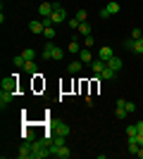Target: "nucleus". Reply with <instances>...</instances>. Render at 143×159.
<instances>
[{
  "label": "nucleus",
  "mask_w": 143,
  "mask_h": 159,
  "mask_svg": "<svg viewBox=\"0 0 143 159\" xmlns=\"http://www.w3.org/2000/svg\"><path fill=\"white\" fill-rule=\"evenodd\" d=\"M115 116H117V119H126V116H129V112H126V100H124V98H119V100H117V109H115Z\"/></svg>",
  "instance_id": "obj_5"
},
{
  "label": "nucleus",
  "mask_w": 143,
  "mask_h": 159,
  "mask_svg": "<svg viewBox=\"0 0 143 159\" xmlns=\"http://www.w3.org/2000/svg\"><path fill=\"white\" fill-rule=\"evenodd\" d=\"M48 145H50V147H62V145H67V135H57V133H55V135H50V138H48Z\"/></svg>",
  "instance_id": "obj_8"
},
{
  "label": "nucleus",
  "mask_w": 143,
  "mask_h": 159,
  "mask_svg": "<svg viewBox=\"0 0 143 159\" xmlns=\"http://www.w3.org/2000/svg\"><path fill=\"white\" fill-rule=\"evenodd\" d=\"M105 66H107V62H102V60H93V62H91V71H93L95 76H100V74L105 71Z\"/></svg>",
  "instance_id": "obj_10"
},
{
  "label": "nucleus",
  "mask_w": 143,
  "mask_h": 159,
  "mask_svg": "<svg viewBox=\"0 0 143 159\" xmlns=\"http://www.w3.org/2000/svg\"><path fill=\"white\" fill-rule=\"evenodd\" d=\"M83 45H86V48L95 45V38H93V36H83Z\"/></svg>",
  "instance_id": "obj_26"
},
{
  "label": "nucleus",
  "mask_w": 143,
  "mask_h": 159,
  "mask_svg": "<svg viewBox=\"0 0 143 159\" xmlns=\"http://www.w3.org/2000/svg\"><path fill=\"white\" fill-rule=\"evenodd\" d=\"M74 17H76V19H79V21H86V17H88V12H86V10H79V12H76Z\"/></svg>",
  "instance_id": "obj_25"
},
{
  "label": "nucleus",
  "mask_w": 143,
  "mask_h": 159,
  "mask_svg": "<svg viewBox=\"0 0 143 159\" xmlns=\"http://www.w3.org/2000/svg\"><path fill=\"white\" fill-rule=\"evenodd\" d=\"M21 55H24V60H26V62H29V60H36V50H34V48H26Z\"/></svg>",
  "instance_id": "obj_21"
},
{
  "label": "nucleus",
  "mask_w": 143,
  "mask_h": 159,
  "mask_svg": "<svg viewBox=\"0 0 143 159\" xmlns=\"http://www.w3.org/2000/svg\"><path fill=\"white\" fill-rule=\"evenodd\" d=\"M67 24H69V29H79V24H81V21L74 17V19H67Z\"/></svg>",
  "instance_id": "obj_29"
},
{
  "label": "nucleus",
  "mask_w": 143,
  "mask_h": 159,
  "mask_svg": "<svg viewBox=\"0 0 143 159\" xmlns=\"http://www.w3.org/2000/svg\"><path fill=\"white\" fill-rule=\"evenodd\" d=\"M136 157H138V159H143V147L138 150V154H136Z\"/></svg>",
  "instance_id": "obj_33"
},
{
  "label": "nucleus",
  "mask_w": 143,
  "mask_h": 159,
  "mask_svg": "<svg viewBox=\"0 0 143 159\" xmlns=\"http://www.w3.org/2000/svg\"><path fill=\"white\" fill-rule=\"evenodd\" d=\"M138 150H141V145H138V143H129V154H134V157H136Z\"/></svg>",
  "instance_id": "obj_23"
},
{
  "label": "nucleus",
  "mask_w": 143,
  "mask_h": 159,
  "mask_svg": "<svg viewBox=\"0 0 143 159\" xmlns=\"http://www.w3.org/2000/svg\"><path fill=\"white\" fill-rule=\"evenodd\" d=\"M14 66H17V69H24V64H26V60H24V55H17V57H14Z\"/></svg>",
  "instance_id": "obj_22"
},
{
  "label": "nucleus",
  "mask_w": 143,
  "mask_h": 159,
  "mask_svg": "<svg viewBox=\"0 0 143 159\" xmlns=\"http://www.w3.org/2000/svg\"><path fill=\"white\" fill-rule=\"evenodd\" d=\"M19 74H12V76H5L0 81V90H10V93H17V86H19Z\"/></svg>",
  "instance_id": "obj_1"
},
{
  "label": "nucleus",
  "mask_w": 143,
  "mask_h": 159,
  "mask_svg": "<svg viewBox=\"0 0 143 159\" xmlns=\"http://www.w3.org/2000/svg\"><path fill=\"white\" fill-rule=\"evenodd\" d=\"M124 48L131 50V52H136L138 57L143 55V38H126L124 40Z\"/></svg>",
  "instance_id": "obj_2"
},
{
  "label": "nucleus",
  "mask_w": 143,
  "mask_h": 159,
  "mask_svg": "<svg viewBox=\"0 0 143 159\" xmlns=\"http://www.w3.org/2000/svg\"><path fill=\"white\" fill-rule=\"evenodd\" d=\"M31 150H34V143H31V140H24L19 145V150H17V157L19 159H31Z\"/></svg>",
  "instance_id": "obj_4"
},
{
  "label": "nucleus",
  "mask_w": 143,
  "mask_h": 159,
  "mask_svg": "<svg viewBox=\"0 0 143 159\" xmlns=\"http://www.w3.org/2000/svg\"><path fill=\"white\" fill-rule=\"evenodd\" d=\"M24 74H38V64H36V60H29L26 64H24Z\"/></svg>",
  "instance_id": "obj_14"
},
{
  "label": "nucleus",
  "mask_w": 143,
  "mask_h": 159,
  "mask_svg": "<svg viewBox=\"0 0 143 159\" xmlns=\"http://www.w3.org/2000/svg\"><path fill=\"white\" fill-rule=\"evenodd\" d=\"M67 52L69 55H79V52H81V45H79V40H69V45H67Z\"/></svg>",
  "instance_id": "obj_15"
},
{
  "label": "nucleus",
  "mask_w": 143,
  "mask_h": 159,
  "mask_svg": "<svg viewBox=\"0 0 143 159\" xmlns=\"http://www.w3.org/2000/svg\"><path fill=\"white\" fill-rule=\"evenodd\" d=\"M43 36H45L48 40H53V38H55V29H53V26H45V31H43Z\"/></svg>",
  "instance_id": "obj_24"
},
{
  "label": "nucleus",
  "mask_w": 143,
  "mask_h": 159,
  "mask_svg": "<svg viewBox=\"0 0 143 159\" xmlns=\"http://www.w3.org/2000/svg\"><path fill=\"white\" fill-rule=\"evenodd\" d=\"M112 14H119V2H115V0H110L107 5L100 10V19H107Z\"/></svg>",
  "instance_id": "obj_3"
},
{
  "label": "nucleus",
  "mask_w": 143,
  "mask_h": 159,
  "mask_svg": "<svg viewBox=\"0 0 143 159\" xmlns=\"http://www.w3.org/2000/svg\"><path fill=\"white\" fill-rule=\"evenodd\" d=\"M81 64H83L81 60H74V62H69V64H67V71H69V74H79V71H81Z\"/></svg>",
  "instance_id": "obj_16"
},
{
  "label": "nucleus",
  "mask_w": 143,
  "mask_h": 159,
  "mask_svg": "<svg viewBox=\"0 0 143 159\" xmlns=\"http://www.w3.org/2000/svg\"><path fill=\"white\" fill-rule=\"evenodd\" d=\"M107 66H110V69H115V71H119V69L124 66V62L119 60V57H112V60L107 62Z\"/></svg>",
  "instance_id": "obj_19"
},
{
  "label": "nucleus",
  "mask_w": 143,
  "mask_h": 159,
  "mask_svg": "<svg viewBox=\"0 0 143 159\" xmlns=\"http://www.w3.org/2000/svg\"><path fill=\"white\" fill-rule=\"evenodd\" d=\"M117 74H119V71H115V69H110V66H105V71H102V74H100V76H98V79H105V81H112V79H115V76H117Z\"/></svg>",
  "instance_id": "obj_18"
},
{
  "label": "nucleus",
  "mask_w": 143,
  "mask_h": 159,
  "mask_svg": "<svg viewBox=\"0 0 143 159\" xmlns=\"http://www.w3.org/2000/svg\"><path fill=\"white\" fill-rule=\"evenodd\" d=\"M136 128H138V133H143V119L136 121Z\"/></svg>",
  "instance_id": "obj_31"
},
{
  "label": "nucleus",
  "mask_w": 143,
  "mask_h": 159,
  "mask_svg": "<svg viewBox=\"0 0 143 159\" xmlns=\"http://www.w3.org/2000/svg\"><path fill=\"white\" fill-rule=\"evenodd\" d=\"M76 31L81 33V36H91V24H88V21H81V24H79V29H76Z\"/></svg>",
  "instance_id": "obj_20"
},
{
  "label": "nucleus",
  "mask_w": 143,
  "mask_h": 159,
  "mask_svg": "<svg viewBox=\"0 0 143 159\" xmlns=\"http://www.w3.org/2000/svg\"><path fill=\"white\" fill-rule=\"evenodd\" d=\"M131 38H143V33H141V29H138V26L131 29Z\"/></svg>",
  "instance_id": "obj_28"
},
{
  "label": "nucleus",
  "mask_w": 143,
  "mask_h": 159,
  "mask_svg": "<svg viewBox=\"0 0 143 159\" xmlns=\"http://www.w3.org/2000/svg\"><path fill=\"white\" fill-rule=\"evenodd\" d=\"M53 48H55V43H53V40H48L45 48H43V60H53Z\"/></svg>",
  "instance_id": "obj_17"
},
{
  "label": "nucleus",
  "mask_w": 143,
  "mask_h": 159,
  "mask_svg": "<svg viewBox=\"0 0 143 159\" xmlns=\"http://www.w3.org/2000/svg\"><path fill=\"white\" fill-rule=\"evenodd\" d=\"M98 57H100L102 62H110V60H112V57H115V52H112V48L102 45V48H100V52H98Z\"/></svg>",
  "instance_id": "obj_11"
},
{
  "label": "nucleus",
  "mask_w": 143,
  "mask_h": 159,
  "mask_svg": "<svg viewBox=\"0 0 143 159\" xmlns=\"http://www.w3.org/2000/svg\"><path fill=\"white\" fill-rule=\"evenodd\" d=\"M50 152H53L55 159H69V157H72V152H69L67 145H62V147H50Z\"/></svg>",
  "instance_id": "obj_6"
},
{
  "label": "nucleus",
  "mask_w": 143,
  "mask_h": 159,
  "mask_svg": "<svg viewBox=\"0 0 143 159\" xmlns=\"http://www.w3.org/2000/svg\"><path fill=\"white\" fill-rule=\"evenodd\" d=\"M126 112H129V114L136 112V105H134V102H129V100H126Z\"/></svg>",
  "instance_id": "obj_30"
},
{
  "label": "nucleus",
  "mask_w": 143,
  "mask_h": 159,
  "mask_svg": "<svg viewBox=\"0 0 143 159\" xmlns=\"http://www.w3.org/2000/svg\"><path fill=\"white\" fill-rule=\"evenodd\" d=\"M79 57H81V62H83V64H91V62L95 60L93 55H91V50H88V48H81V52H79Z\"/></svg>",
  "instance_id": "obj_13"
},
{
  "label": "nucleus",
  "mask_w": 143,
  "mask_h": 159,
  "mask_svg": "<svg viewBox=\"0 0 143 159\" xmlns=\"http://www.w3.org/2000/svg\"><path fill=\"white\" fill-rule=\"evenodd\" d=\"M55 133H57V135H69V126L67 124H55L53 131H50V135H55Z\"/></svg>",
  "instance_id": "obj_12"
},
{
  "label": "nucleus",
  "mask_w": 143,
  "mask_h": 159,
  "mask_svg": "<svg viewBox=\"0 0 143 159\" xmlns=\"http://www.w3.org/2000/svg\"><path fill=\"white\" fill-rule=\"evenodd\" d=\"M29 31L36 33V36H43V31H45V24H43L41 19H34V21H29Z\"/></svg>",
  "instance_id": "obj_7"
},
{
  "label": "nucleus",
  "mask_w": 143,
  "mask_h": 159,
  "mask_svg": "<svg viewBox=\"0 0 143 159\" xmlns=\"http://www.w3.org/2000/svg\"><path fill=\"white\" fill-rule=\"evenodd\" d=\"M138 145L143 147V133H138Z\"/></svg>",
  "instance_id": "obj_32"
},
{
  "label": "nucleus",
  "mask_w": 143,
  "mask_h": 159,
  "mask_svg": "<svg viewBox=\"0 0 143 159\" xmlns=\"http://www.w3.org/2000/svg\"><path fill=\"white\" fill-rule=\"evenodd\" d=\"M53 60H62V48H53Z\"/></svg>",
  "instance_id": "obj_27"
},
{
  "label": "nucleus",
  "mask_w": 143,
  "mask_h": 159,
  "mask_svg": "<svg viewBox=\"0 0 143 159\" xmlns=\"http://www.w3.org/2000/svg\"><path fill=\"white\" fill-rule=\"evenodd\" d=\"M14 95H17V93H10V90H0V109H5V107L14 100Z\"/></svg>",
  "instance_id": "obj_9"
}]
</instances>
